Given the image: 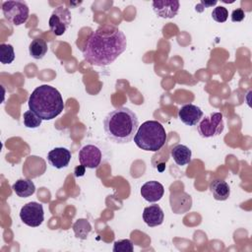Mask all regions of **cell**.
<instances>
[{
	"instance_id": "cell-24",
	"label": "cell",
	"mask_w": 252,
	"mask_h": 252,
	"mask_svg": "<svg viewBox=\"0 0 252 252\" xmlns=\"http://www.w3.org/2000/svg\"><path fill=\"white\" fill-rule=\"evenodd\" d=\"M245 18V12L241 8H237L231 13V21L234 23H238L243 21Z\"/></svg>"
},
{
	"instance_id": "cell-16",
	"label": "cell",
	"mask_w": 252,
	"mask_h": 252,
	"mask_svg": "<svg viewBox=\"0 0 252 252\" xmlns=\"http://www.w3.org/2000/svg\"><path fill=\"white\" fill-rule=\"evenodd\" d=\"M210 190L213 196L218 201H224L230 195V188L226 181L222 179H215L210 184Z\"/></svg>"
},
{
	"instance_id": "cell-15",
	"label": "cell",
	"mask_w": 252,
	"mask_h": 252,
	"mask_svg": "<svg viewBox=\"0 0 252 252\" xmlns=\"http://www.w3.org/2000/svg\"><path fill=\"white\" fill-rule=\"evenodd\" d=\"M170 154L174 162L180 166L188 164L192 158L191 150L187 146L182 144H177L172 147L170 150Z\"/></svg>"
},
{
	"instance_id": "cell-26",
	"label": "cell",
	"mask_w": 252,
	"mask_h": 252,
	"mask_svg": "<svg viewBox=\"0 0 252 252\" xmlns=\"http://www.w3.org/2000/svg\"><path fill=\"white\" fill-rule=\"evenodd\" d=\"M201 4H204L205 7H210V6L216 5V4H217V1H210V2H208V1H202Z\"/></svg>"
},
{
	"instance_id": "cell-25",
	"label": "cell",
	"mask_w": 252,
	"mask_h": 252,
	"mask_svg": "<svg viewBox=\"0 0 252 252\" xmlns=\"http://www.w3.org/2000/svg\"><path fill=\"white\" fill-rule=\"evenodd\" d=\"M85 173H86V167L84 165H82V164L77 166V167H75V169H74V175L76 177H81V176L85 175Z\"/></svg>"
},
{
	"instance_id": "cell-7",
	"label": "cell",
	"mask_w": 252,
	"mask_h": 252,
	"mask_svg": "<svg viewBox=\"0 0 252 252\" xmlns=\"http://www.w3.org/2000/svg\"><path fill=\"white\" fill-rule=\"evenodd\" d=\"M72 16L68 8L64 6L56 7L48 21L49 29L55 35H62L71 25Z\"/></svg>"
},
{
	"instance_id": "cell-1",
	"label": "cell",
	"mask_w": 252,
	"mask_h": 252,
	"mask_svg": "<svg viewBox=\"0 0 252 252\" xmlns=\"http://www.w3.org/2000/svg\"><path fill=\"white\" fill-rule=\"evenodd\" d=\"M127 47L123 32L112 26L99 27L89 36L83 49L85 60L94 66L111 64Z\"/></svg>"
},
{
	"instance_id": "cell-10",
	"label": "cell",
	"mask_w": 252,
	"mask_h": 252,
	"mask_svg": "<svg viewBox=\"0 0 252 252\" xmlns=\"http://www.w3.org/2000/svg\"><path fill=\"white\" fill-rule=\"evenodd\" d=\"M203 110L192 103L184 104L178 110L179 119L187 126L197 125L203 118Z\"/></svg>"
},
{
	"instance_id": "cell-4",
	"label": "cell",
	"mask_w": 252,
	"mask_h": 252,
	"mask_svg": "<svg viewBox=\"0 0 252 252\" xmlns=\"http://www.w3.org/2000/svg\"><path fill=\"white\" fill-rule=\"evenodd\" d=\"M166 139L164 127L156 120H148L142 123L134 136L136 146L148 152L159 151L164 146Z\"/></svg>"
},
{
	"instance_id": "cell-6",
	"label": "cell",
	"mask_w": 252,
	"mask_h": 252,
	"mask_svg": "<svg viewBox=\"0 0 252 252\" xmlns=\"http://www.w3.org/2000/svg\"><path fill=\"white\" fill-rule=\"evenodd\" d=\"M197 125V130L201 137L211 138L219 136L224 128L223 115L220 112H214L202 118Z\"/></svg>"
},
{
	"instance_id": "cell-12",
	"label": "cell",
	"mask_w": 252,
	"mask_h": 252,
	"mask_svg": "<svg viewBox=\"0 0 252 252\" xmlns=\"http://www.w3.org/2000/svg\"><path fill=\"white\" fill-rule=\"evenodd\" d=\"M179 1L173 0H158L153 2V10L158 17L164 19L174 18L179 11Z\"/></svg>"
},
{
	"instance_id": "cell-22",
	"label": "cell",
	"mask_w": 252,
	"mask_h": 252,
	"mask_svg": "<svg viewBox=\"0 0 252 252\" xmlns=\"http://www.w3.org/2000/svg\"><path fill=\"white\" fill-rule=\"evenodd\" d=\"M113 252H132L134 250V244L130 239L117 240L113 244Z\"/></svg>"
},
{
	"instance_id": "cell-5",
	"label": "cell",
	"mask_w": 252,
	"mask_h": 252,
	"mask_svg": "<svg viewBox=\"0 0 252 252\" xmlns=\"http://www.w3.org/2000/svg\"><path fill=\"white\" fill-rule=\"evenodd\" d=\"M2 12L5 19L14 26L26 23L30 14L25 1H5L2 3Z\"/></svg>"
},
{
	"instance_id": "cell-8",
	"label": "cell",
	"mask_w": 252,
	"mask_h": 252,
	"mask_svg": "<svg viewBox=\"0 0 252 252\" xmlns=\"http://www.w3.org/2000/svg\"><path fill=\"white\" fill-rule=\"evenodd\" d=\"M20 219L29 226H39L44 220V211L42 205L37 202H30L24 205L20 211Z\"/></svg>"
},
{
	"instance_id": "cell-19",
	"label": "cell",
	"mask_w": 252,
	"mask_h": 252,
	"mask_svg": "<svg viewBox=\"0 0 252 252\" xmlns=\"http://www.w3.org/2000/svg\"><path fill=\"white\" fill-rule=\"evenodd\" d=\"M73 230L77 238L87 239L89 233L92 231V225L86 219H79L73 224Z\"/></svg>"
},
{
	"instance_id": "cell-23",
	"label": "cell",
	"mask_w": 252,
	"mask_h": 252,
	"mask_svg": "<svg viewBox=\"0 0 252 252\" xmlns=\"http://www.w3.org/2000/svg\"><path fill=\"white\" fill-rule=\"evenodd\" d=\"M212 18L218 23H224L228 18V11L223 6H217L212 12Z\"/></svg>"
},
{
	"instance_id": "cell-11",
	"label": "cell",
	"mask_w": 252,
	"mask_h": 252,
	"mask_svg": "<svg viewBox=\"0 0 252 252\" xmlns=\"http://www.w3.org/2000/svg\"><path fill=\"white\" fill-rule=\"evenodd\" d=\"M71 152L63 147L52 149L47 154V161L49 164L57 169L67 167L71 160Z\"/></svg>"
},
{
	"instance_id": "cell-20",
	"label": "cell",
	"mask_w": 252,
	"mask_h": 252,
	"mask_svg": "<svg viewBox=\"0 0 252 252\" xmlns=\"http://www.w3.org/2000/svg\"><path fill=\"white\" fill-rule=\"evenodd\" d=\"M15 59L14 47L9 43L0 44V62L2 64H10Z\"/></svg>"
},
{
	"instance_id": "cell-9",
	"label": "cell",
	"mask_w": 252,
	"mask_h": 252,
	"mask_svg": "<svg viewBox=\"0 0 252 252\" xmlns=\"http://www.w3.org/2000/svg\"><path fill=\"white\" fill-rule=\"evenodd\" d=\"M79 161L86 168H97L102 159L100 149L94 144H87L79 151Z\"/></svg>"
},
{
	"instance_id": "cell-14",
	"label": "cell",
	"mask_w": 252,
	"mask_h": 252,
	"mask_svg": "<svg viewBox=\"0 0 252 252\" xmlns=\"http://www.w3.org/2000/svg\"><path fill=\"white\" fill-rule=\"evenodd\" d=\"M163 211L158 205H151L144 209L143 220L148 226L154 227L160 225L163 222Z\"/></svg>"
},
{
	"instance_id": "cell-13",
	"label": "cell",
	"mask_w": 252,
	"mask_h": 252,
	"mask_svg": "<svg viewBox=\"0 0 252 252\" xmlns=\"http://www.w3.org/2000/svg\"><path fill=\"white\" fill-rule=\"evenodd\" d=\"M140 192L144 200L150 203H156L162 198L164 194V187L158 181L151 180L142 185Z\"/></svg>"
},
{
	"instance_id": "cell-18",
	"label": "cell",
	"mask_w": 252,
	"mask_h": 252,
	"mask_svg": "<svg viewBox=\"0 0 252 252\" xmlns=\"http://www.w3.org/2000/svg\"><path fill=\"white\" fill-rule=\"evenodd\" d=\"M47 43L42 38H34L29 46L30 55L34 59H42L47 52Z\"/></svg>"
},
{
	"instance_id": "cell-17",
	"label": "cell",
	"mask_w": 252,
	"mask_h": 252,
	"mask_svg": "<svg viewBox=\"0 0 252 252\" xmlns=\"http://www.w3.org/2000/svg\"><path fill=\"white\" fill-rule=\"evenodd\" d=\"M13 191L21 198H28L35 192V186L31 179H18L12 186Z\"/></svg>"
},
{
	"instance_id": "cell-21",
	"label": "cell",
	"mask_w": 252,
	"mask_h": 252,
	"mask_svg": "<svg viewBox=\"0 0 252 252\" xmlns=\"http://www.w3.org/2000/svg\"><path fill=\"white\" fill-rule=\"evenodd\" d=\"M42 119L32 110H27L23 114V123L27 128L34 129L40 126Z\"/></svg>"
},
{
	"instance_id": "cell-3",
	"label": "cell",
	"mask_w": 252,
	"mask_h": 252,
	"mask_svg": "<svg viewBox=\"0 0 252 252\" xmlns=\"http://www.w3.org/2000/svg\"><path fill=\"white\" fill-rule=\"evenodd\" d=\"M30 110L33 111L42 120H51L64 109L61 94L49 85H41L33 90L29 97Z\"/></svg>"
},
{
	"instance_id": "cell-2",
	"label": "cell",
	"mask_w": 252,
	"mask_h": 252,
	"mask_svg": "<svg viewBox=\"0 0 252 252\" xmlns=\"http://www.w3.org/2000/svg\"><path fill=\"white\" fill-rule=\"evenodd\" d=\"M139 119L134 111L122 106L111 110L104 117L103 130L106 138L115 144H127L134 139Z\"/></svg>"
}]
</instances>
